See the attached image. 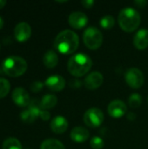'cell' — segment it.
<instances>
[{
    "mask_svg": "<svg viewBox=\"0 0 148 149\" xmlns=\"http://www.w3.org/2000/svg\"><path fill=\"white\" fill-rule=\"evenodd\" d=\"M79 45V36L71 30H65L59 32L54 40L55 49L63 54L73 53L78 49Z\"/></svg>",
    "mask_w": 148,
    "mask_h": 149,
    "instance_id": "cell-1",
    "label": "cell"
},
{
    "mask_svg": "<svg viewBox=\"0 0 148 149\" xmlns=\"http://www.w3.org/2000/svg\"><path fill=\"white\" fill-rule=\"evenodd\" d=\"M92 60L85 53H77L68 60V71L74 77H82L92 68Z\"/></svg>",
    "mask_w": 148,
    "mask_h": 149,
    "instance_id": "cell-2",
    "label": "cell"
},
{
    "mask_svg": "<svg viewBox=\"0 0 148 149\" xmlns=\"http://www.w3.org/2000/svg\"><path fill=\"white\" fill-rule=\"evenodd\" d=\"M119 24L120 28L127 32L135 31L140 24L141 17L139 12L131 7L124 8L119 14Z\"/></svg>",
    "mask_w": 148,
    "mask_h": 149,
    "instance_id": "cell-3",
    "label": "cell"
},
{
    "mask_svg": "<svg viewBox=\"0 0 148 149\" xmlns=\"http://www.w3.org/2000/svg\"><path fill=\"white\" fill-rule=\"evenodd\" d=\"M27 62L21 57L10 56L3 61L2 68L3 72L12 78L23 75L27 70Z\"/></svg>",
    "mask_w": 148,
    "mask_h": 149,
    "instance_id": "cell-4",
    "label": "cell"
},
{
    "mask_svg": "<svg viewBox=\"0 0 148 149\" xmlns=\"http://www.w3.org/2000/svg\"><path fill=\"white\" fill-rule=\"evenodd\" d=\"M83 40L85 46L91 50H97L99 49L103 42V35L101 31L94 27L90 26L85 29L83 34Z\"/></svg>",
    "mask_w": 148,
    "mask_h": 149,
    "instance_id": "cell-5",
    "label": "cell"
},
{
    "mask_svg": "<svg viewBox=\"0 0 148 149\" xmlns=\"http://www.w3.org/2000/svg\"><path fill=\"white\" fill-rule=\"evenodd\" d=\"M104 121L103 112L97 107L88 109L84 114V122L90 127H99Z\"/></svg>",
    "mask_w": 148,
    "mask_h": 149,
    "instance_id": "cell-6",
    "label": "cell"
},
{
    "mask_svg": "<svg viewBox=\"0 0 148 149\" xmlns=\"http://www.w3.org/2000/svg\"><path fill=\"white\" fill-rule=\"evenodd\" d=\"M125 79L127 85L134 89H138L141 87L144 84L143 72L140 69L135 67L130 68L126 72Z\"/></svg>",
    "mask_w": 148,
    "mask_h": 149,
    "instance_id": "cell-7",
    "label": "cell"
},
{
    "mask_svg": "<svg viewBox=\"0 0 148 149\" xmlns=\"http://www.w3.org/2000/svg\"><path fill=\"white\" fill-rule=\"evenodd\" d=\"M108 113L111 117L119 119L123 117L126 112H127V107L125 102L120 100H113L109 105L107 108Z\"/></svg>",
    "mask_w": 148,
    "mask_h": 149,
    "instance_id": "cell-8",
    "label": "cell"
},
{
    "mask_svg": "<svg viewBox=\"0 0 148 149\" xmlns=\"http://www.w3.org/2000/svg\"><path fill=\"white\" fill-rule=\"evenodd\" d=\"M31 35V28L26 22H21L17 24L14 28V36L17 41L24 43L27 41Z\"/></svg>",
    "mask_w": 148,
    "mask_h": 149,
    "instance_id": "cell-9",
    "label": "cell"
},
{
    "mask_svg": "<svg viewBox=\"0 0 148 149\" xmlns=\"http://www.w3.org/2000/svg\"><path fill=\"white\" fill-rule=\"evenodd\" d=\"M12 100L17 106L21 107H28L31 102L29 93L22 87H17L14 89L12 92Z\"/></svg>",
    "mask_w": 148,
    "mask_h": 149,
    "instance_id": "cell-10",
    "label": "cell"
},
{
    "mask_svg": "<svg viewBox=\"0 0 148 149\" xmlns=\"http://www.w3.org/2000/svg\"><path fill=\"white\" fill-rule=\"evenodd\" d=\"M68 22L72 28L82 29L86 25L88 22V17L85 13L81 11H74L70 14L68 17Z\"/></svg>",
    "mask_w": 148,
    "mask_h": 149,
    "instance_id": "cell-11",
    "label": "cell"
},
{
    "mask_svg": "<svg viewBox=\"0 0 148 149\" xmlns=\"http://www.w3.org/2000/svg\"><path fill=\"white\" fill-rule=\"evenodd\" d=\"M103 81H104V78L100 72H92L85 77L84 80V84L87 89L95 90L102 85Z\"/></svg>",
    "mask_w": 148,
    "mask_h": 149,
    "instance_id": "cell-12",
    "label": "cell"
},
{
    "mask_svg": "<svg viewBox=\"0 0 148 149\" xmlns=\"http://www.w3.org/2000/svg\"><path fill=\"white\" fill-rule=\"evenodd\" d=\"M44 85L53 92H60L65 86V80L60 75H51L46 79Z\"/></svg>",
    "mask_w": 148,
    "mask_h": 149,
    "instance_id": "cell-13",
    "label": "cell"
},
{
    "mask_svg": "<svg viewBox=\"0 0 148 149\" xmlns=\"http://www.w3.org/2000/svg\"><path fill=\"white\" fill-rule=\"evenodd\" d=\"M51 129L53 133L61 134H64L68 128V121L63 116H56L51 121Z\"/></svg>",
    "mask_w": 148,
    "mask_h": 149,
    "instance_id": "cell-14",
    "label": "cell"
},
{
    "mask_svg": "<svg viewBox=\"0 0 148 149\" xmlns=\"http://www.w3.org/2000/svg\"><path fill=\"white\" fill-rule=\"evenodd\" d=\"M133 44L138 50H145L148 46V30L138 31L133 38Z\"/></svg>",
    "mask_w": 148,
    "mask_h": 149,
    "instance_id": "cell-15",
    "label": "cell"
},
{
    "mask_svg": "<svg viewBox=\"0 0 148 149\" xmlns=\"http://www.w3.org/2000/svg\"><path fill=\"white\" fill-rule=\"evenodd\" d=\"M89 131L82 127H74L70 134L71 139L77 143H82L85 142L89 138Z\"/></svg>",
    "mask_w": 148,
    "mask_h": 149,
    "instance_id": "cell-16",
    "label": "cell"
},
{
    "mask_svg": "<svg viewBox=\"0 0 148 149\" xmlns=\"http://www.w3.org/2000/svg\"><path fill=\"white\" fill-rule=\"evenodd\" d=\"M44 65L47 68H54L58 63V54L53 50L47 51L43 58Z\"/></svg>",
    "mask_w": 148,
    "mask_h": 149,
    "instance_id": "cell-17",
    "label": "cell"
},
{
    "mask_svg": "<svg viewBox=\"0 0 148 149\" xmlns=\"http://www.w3.org/2000/svg\"><path fill=\"white\" fill-rule=\"evenodd\" d=\"M58 103V99L55 95L53 94H46L44 95L41 101V107L43 108V110H46V109H51L53 108Z\"/></svg>",
    "mask_w": 148,
    "mask_h": 149,
    "instance_id": "cell-18",
    "label": "cell"
},
{
    "mask_svg": "<svg viewBox=\"0 0 148 149\" xmlns=\"http://www.w3.org/2000/svg\"><path fill=\"white\" fill-rule=\"evenodd\" d=\"M40 149H65V146L56 139H47L42 142Z\"/></svg>",
    "mask_w": 148,
    "mask_h": 149,
    "instance_id": "cell-19",
    "label": "cell"
},
{
    "mask_svg": "<svg viewBox=\"0 0 148 149\" xmlns=\"http://www.w3.org/2000/svg\"><path fill=\"white\" fill-rule=\"evenodd\" d=\"M2 148L3 149H22V145L17 139L10 137L3 141Z\"/></svg>",
    "mask_w": 148,
    "mask_h": 149,
    "instance_id": "cell-20",
    "label": "cell"
},
{
    "mask_svg": "<svg viewBox=\"0 0 148 149\" xmlns=\"http://www.w3.org/2000/svg\"><path fill=\"white\" fill-rule=\"evenodd\" d=\"M28 110H30L37 118L39 117L41 112L43 111V108L41 107L40 101H38V100H31V102H30V104L28 106Z\"/></svg>",
    "mask_w": 148,
    "mask_h": 149,
    "instance_id": "cell-21",
    "label": "cell"
},
{
    "mask_svg": "<svg viewBox=\"0 0 148 149\" xmlns=\"http://www.w3.org/2000/svg\"><path fill=\"white\" fill-rule=\"evenodd\" d=\"M10 90V82L3 78H0V99L4 98L8 95Z\"/></svg>",
    "mask_w": 148,
    "mask_h": 149,
    "instance_id": "cell-22",
    "label": "cell"
},
{
    "mask_svg": "<svg viewBox=\"0 0 148 149\" xmlns=\"http://www.w3.org/2000/svg\"><path fill=\"white\" fill-rule=\"evenodd\" d=\"M115 24V20L114 17L111 15H106L104 16L101 19H100V25L102 28L109 30L111 28H113Z\"/></svg>",
    "mask_w": 148,
    "mask_h": 149,
    "instance_id": "cell-23",
    "label": "cell"
},
{
    "mask_svg": "<svg viewBox=\"0 0 148 149\" xmlns=\"http://www.w3.org/2000/svg\"><path fill=\"white\" fill-rule=\"evenodd\" d=\"M128 103H129L131 107L138 108L139 107H140V105L142 103V97L140 94H138V93H133L129 97Z\"/></svg>",
    "mask_w": 148,
    "mask_h": 149,
    "instance_id": "cell-24",
    "label": "cell"
},
{
    "mask_svg": "<svg viewBox=\"0 0 148 149\" xmlns=\"http://www.w3.org/2000/svg\"><path fill=\"white\" fill-rule=\"evenodd\" d=\"M20 118L22 121L25 123H32L37 120V117L30 111V110H24L20 113Z\"/></svg>",
    "mask_w": 148,
    "mask_h": 149,
    "instance_id": "cell-25",
    "label": "cell"
},
{
    "mask_svg": "<svg viewBox=\"0 0 148 149\" xmlns=\"http://www.w3.org/2000/svg\"><path fill=\"white\" fill-rule=\"evenodd\" d=\"M90 145L92 149H102L104 148V141L102 138L99 137V136H94L92 138L91 141H90Z\"/></svg>",
    "mask_w": 148,
    "mask_h": 149,
    "instance_id": "cell-26",
    "label": "cell"
},
{
    "mask_svg": "<svg viewBox=\"0 0 148 149\" xmlns=\"http://www.w3.org/2000/svg\"><path fill=\"white\" fill-rule=\"evenodd\" d=\"M44 87V83L41 81H35L31 85V91L32 93H38Z\"/></svg>",
    "mask_w": 148,
    "mask_h": 149,
    "instance_id": "cell-27",
    "label": "cell"
},
{
    "mask_svg": "<svg viewBox=\"0 0 148 149\" xmlns=\"http://www.w3.org/2000/svg\"><path fill=\"white\" fill-rule=\"evenodd\" d=\"M81 3L83 4V6L89 9V8H92L94 5V1L93 0H83L81 2Z\"/></svg>",
    "mask_w": 148,
    "mask_h": 149,
    "instance_id": "cell-28",
    "label": "cell"
},
{
    "mask_svg": "<svg viewBox=\"0 0 148 149\" xmlns=\"http://www.w3.org/2000/svg\"><path fill=\"white\" fill-rule=\"evenodd\" d=\"M43 120H48L50 118H51V114L49 112L45 111V110H43L40 113V116H39Z\"/></svg>",
    "mask_w": 148,
    "mask_h": 149,
    "instance_id": "cell-29",
    "label": "cell"
},
{
    "mask_svg": "<svg viewBox=\"0 0 148 149\" xmlns=\"http://www.w3.org/2000/svg\"><path fill=\"white\" fill-rule=\"evenodd\" d=\"M135 3L139 4L140 7H143V6L147 3V2H146V1H140H140H136V2H135Z\"/></svg>",
    "mask_w": 148,
    "mask_h": 149,
    "instance_id": "cell-30",
    "label": "cell"
},
{
    "mask_svg": "<svg viewBox=\"0 0 148 149\" xmlns=\"http://www.w3.org/2000/svg\"><path fill=\"white\" fill-rule=\"evenodd\" d=\"M6 4V1H3V0H0V9H3Z\"/></svg>",
    "mask_w": 148,
    "mask_h": 149,
    "instance_id": "cell-31",
    "label": "cell"
},
{
    "mask_svg": "<svg viewBox=\"0 0 148 149\" xmlns=\"http://www.w3.org/2000/svg\"><path fill=\"white\" fill-rule=\"evenodd\" d=\"M3 24H4V22H3V19L0 17V30L3 28Z\"/></svg>",
    "mask_w": 148,
    "mask_h": 149,
    "instance_id": "cell-32",
    "label": "cell"
}]
</instances>
